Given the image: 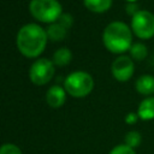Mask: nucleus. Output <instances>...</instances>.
Segmentation results:
<instances>
[{
    "mask_svg": "<svg viewBox=\"0 0 154 154\" xmlns=\"http://www.w3.org/2000/svg\"><path fill=\"white\" fill-rule=\"evenodd\" d=\"M47 32L38 24L29 23L23 25L16 38L18 51L26 58L38 57L46 48Z\"/></svg>",
    "mask_w": 154,
    "mask_h": 154,
    "instance_id": "1",
    "label": "nucleus"
},
{
    "mask_svg": "<svg viewBox=\"0 0 154 154\" xmlns=\"http://www.w3.org/2000/svg\"><path fill=\"white\" fill-rule=\"evenodd\" d=\"M102 42L111 53H124L132 46V30L124 22H112L103 30Z\"/></svg>",
    "mask_w": 154,
    "mask_h": 154,
    "instance_id": "2",
    "label": "nucleus"
},
{
    "mask_svg": "<svg viewBox=\"0 0 154 154\" xmlns=\"http://www.w3.org/2000/svg\"><path fill=\"white\" fill-rule=\"evenodd\" d=\"M29 11L38 22L51 24L55 23L63 14V8L58 0H31Z\"/></svg>",
    "mask_w": 154,
    "mask_h": 154,
    "instance_id": "3",
    "label": "nucleus"
},
{
    "mask_svg": "<svg viewBox=\"0 0 154 154\" xmlns=\"http://www.w3.org/2000/svg\"><path fill=\"white\" fill-rule=\"evenodd\" d=\"M93 88L94 79L85 71H75L70 73L64 82V89L73 97H84L91 93Z\"/></svg>",
    "mask_w": 154,
    "mask_h": 154,
    "instance_id": "4",
    "label": "nucleus"
},
{
    "mask_svg": "<svg viewBox=\"0 0 154 154\" xmlns=\"http://www.w3.org/2000/svg\"><path fill=\"white\" fill-rule=\"evenodd\" d=\"M130 28L132 34L142 40H149L154 36V14L146 10H140L131 17Z\"/></svg>",
    "mask_w": 154,
    "mask_h": 154,
    "instance_id": "5",
    "label": "nucleus"
},
{
    "mask_svg": "<svg viewBox=\"0 0 154 154\" xmlns=\"http://www.w3.org/2000/svg\"><path fill=\"white\" fill-rule=\"evenodd\" d=\"M54 75V63L41 58L37 59L30 67L29 77L31 82L36 85H43L48 83Z\"/></svg>",
    "mask_w": 154,
    "mask_h": 154,
    "instance_id": "6",
    "label": "nucleus"
},
{
    "mask_svg": "<svg viewBox=\"0 0 154 154\" xmlns=\"http://www.w3.org/2000/svg\"><path fill=\"white\" fill-rule=\"evenodd\" d=\"M135 71V65L129 55H119L118 58L114 59L111 66V72L112 76L118 81V82H126L129 81Z\"/></svg>",
    "mask_w": 154,
    "mask_h": 154,
    "instance_id": "7",
    "label": "nucleus"
},
{
    "mask_svg": "<svg viewBox=\"0 0 154 154\" xmlns=\"http://www.w3.org/2000/svg\"><path fill=\"white\" fill-rule=\"evenodd\" d=\"M65 97H66V90L59 85L51 87L46 95L47 103L53 108H58L63 106V103L65 102Z\"/></svg>",
    "mask_w": 154,
    "mask_h": 154,
    "instance_id": "8",
    "label": "nucleus"
},
{
    "mask_svg": "<svg viewBox=\"0 0 154 154\" xmlns=\"http://www.w3.org/2000/svg\"><path fill=\"white\" fill-rule=\"evenodd\" d=\"M136 91L141 95L150 96L154 94V76L152 75H142L137 78L135 83Z\"/></svg>",
    "mask_w": 154,
    "mask_h": 154,
    "instance_id": "9",
    "label": "nucleus"
},
{
    "mask_svg": "<svg viewBox=\"0 0 154 154\" xmlns=\"http://www.w3.org/2000/svg\"><path fill=\"white\" fill-rule=\"evenodd\" d=\"M137 114L140 119L144 122L154 119V96H147L140 102Z\"/></svg>",
    "mask_w": 154,
    "mask_h": 154,
    "instance_id": "10",
    "label": "nucleus"
},
{
    "mask_svg": "<svg viewBox=\"0 0 154 154\" xmlns=\"http://www.w3.org/2000/svg\"><path fill=\"white\" fill-rule=\"evenodd\" d=\"M84 6L95 13L106 12L112 6V0H83Z\"/></svg>",
    "mask_w": 154,
    "mask_h": 154,
    "instance_id": "11",
    "label": "nucleus"
},
{
    "mask_svg": "<svg viewBox=\"0 0 154 154\" xmlns=\"http://www.w3.org/2000/svg\"><path fill=\"white\" fill-rule=\"evenodd\" d=\"M46 32H47V36L51 40H53V41H61L66 36V28H64L61 24L55 22V23L49 24V26L47 28Z\"/></svg>",
    "mask_w": 154,
    "mask_h": 154,
    "instance_id": "12",
    "label": "nucleus"
},
{
    "mask_svg": "<svg viewBox=\"0 0 154 154\" xmlns=\"http://www.w3.org/2000/svg\"><path fill=\"white\" fill-rule=\"evenodd\" d=\"M129 52H130L131 59L137 60V61H141V60L146 59V57L148 55V48L142 42H135V43H132V46L130 47Z\"/></svg>",
    "mask_w": 154,
    "mask_h": 154,
    "instance_id": "13",
    "label": "nucleus"
},
{
    "mask_svg": "<svg viewBox=\"0 0 154 154\" xmlns=\"http://www.w3.org/2000/svg\"><path fill=\"white\" fill-rule=\"evenodd\" d=\"M71 59H72V54L69 48H59L58 51H55L53 55V63L54 65H58V66L67 65L71 61Z\"/></svg>",
    "mask_w": 154,
    "mask_h": 154,
    "instance_id": "14",
    "label": "nucleus"
},
{
    "mask_svg": "<svg viewBox=\"0 0 154 154\" xmlns=\"http://www.w3.org/2000/svg\"><path fill=\"white\" fill-rule=\"evenodd\" d=\"M141 141H142V136L138 131H129L125 135V144L134 149L141 144Z\"/></svg>",
    "mask_w": 154,
    "mask_h": 154,
    "instance_id": "15",
    "label": "nucleus"
},
{
    "mask_svg": "<svg viewBox=\"0 0 154 154\" xmlns=\"http://www.w3.org/2000/svg\"><path fill=\"white\" fill-rule=\"evenodd\" d=\"M109 154H136V152L134 148H131L124 143V144H118L114 148H112Z\"/></svg>",
    "mask_w": 154,
    "mask_h": 154,
    "instance_id": "16",
    "label": "nucleus"
},
{
    "mask_svg": "<svg viewBox=\"0 0 154 154\" xmlns=\"http://www.w3.org/2000/svg\"><path fill=\"white\" fill-rule=\"evenodd\" d=\"M0 154H22V152L16 144L6 143L0 147Z\"/></svg>",
    "mask_w": 154,
    "mask_h": 154,
    "instance_id": "17",
    "label": "nucleus"
},
{
    "mask_svg": "<svg viewBox=\"0 0 154 154\" xmlns=\"http://www.w3.org/2000/svg\"><path fill=\"white\" fill-rule=\"evenodd\" d=\"M58 23L59 24H61L64 28H70L71 25H72V23H73V18H72V16L70 14V13H63L60 17H59V19H58Z\"/></svg>",
    "mask_w": 154,
    "mask_h": 154,
    "instance_id": "18",
    "label": "nucleus"
},
{
    "mask_svg": "<svg viewBox=\"0 0 154 154\" xmlns=\"http://www.w3.org/2000/svg\"><path fill=\"white\" fill-rule=\"evenodd\" d=\"M138 119H140V117H138L137 112H136V113H135V112H130V113H128L126 117H125V123L129 124V125H132V124H136Z\"/></svg>",
    "mask_w": 154,
    "mask_h": 154,
    "instance_id": "19",
    "label": "nucleus"
},
{
    "mask_svg": "<svg viewBox=\"0 0 154 154\" xmlns=\"http://www.w3.org/2000/svg\"><path fill=\"white\" fill-rule=\"evenodd\" d=\"M140 10H138V7H137V5L136 4H134V2H129L128 5H126V12L129 13V14H131V16H134L136 12H138Z\"/></svg>",
    "mask_w": 154,
    "mask_h": 154,
    "instance_id": "20",
    "label": "nucleus"
},
{
    "mask_svg": "<svg viewBox=\"0 0 154 154\" xmlns=\"http://www.w3.org/2000/svg\"><path fill=\"white\" fill-rule=\"evenodd\" d=\"M126 1H129V2H135L136 0H126Z\"/></svg>",
    "mask_w": 154,
    "mask_h": 154,
    "instance_id": "21",
    "label": "nucleus"
}]
</instances>
